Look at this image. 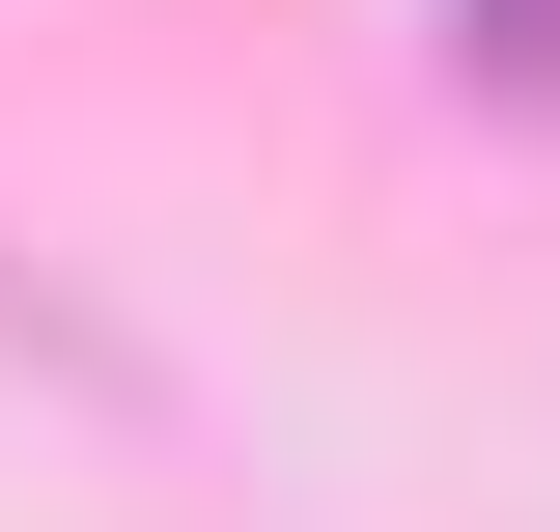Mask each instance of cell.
<instances>
[{"label":"cell","mask_w":560,"mask_h":532,"mask_svg":"<svg viewBox=\"0 0 560 532\" xmlns=\"http://www.w3.org/2000/svg\"><path fill=\"white\" fill-rule=\"evenodd\" d=\"M448 57H504V84H560V0H448Z\"/></svg>","instance_id":"6da1fadb"}]
</instances>
